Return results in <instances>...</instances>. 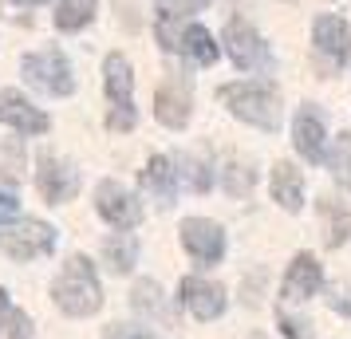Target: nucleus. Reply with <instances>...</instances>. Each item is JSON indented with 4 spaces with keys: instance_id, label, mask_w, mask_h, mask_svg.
<instances>
[{
    "instance_id": "obj_4",
    "label": "nucleus",
    "mask_w": 351,
    "mask_h": 339,
    "mask_svg": "<svg viewBox=\"0 0 351 339\" xmlns=\"http://www.w3.org/2000/svg\"><path fill=\"white\" fill-rule=\"evenodd\" d=\"M56 233L48 221H16V225H0V253H8L12 260H36L51 253Z\"/></svg>"
},
{
    "instance_id": "obj_34",
    "label": "nucleus",
    "mask_w": 351,
    "mask_h": 339,
    "mask_svg": "<svg viewBox=\"0 0 351 339\" xmlns=\"http://www.w3.org/2000/svg\"><path fill=\"white\" fill-rule=\"evenodd\" d=\"M111 339H143V336H111Z\"/></svg>"
},
{
    "instance_id": "obj_18",
    "label": "nucleus",
    "mask_w": 351,
    "mask_h": 339,
    "mask_svg": "<svg viewBox=\"0 0 351 339\" xmlns=\"http://www.w3.org/2000/svg\"><path fill=\"white\" fill-rule=\"evenodd\" d=\"M319 217H328V244L339 249L351 233V210L335 197H319Z\"/></svg>"
},
{
    "instance_id": "obj_30",
    "label": "nucleus",
    "mask_w": 351,
    "mask_h": 339,
    "mask_svg": "<svg viewBox=\"0 0 351 339\" xmlns=\"http://www.w3.org/2000/svg\"><path fill=\"white\" fill-rule=\"evenodd\" d=\"M162 4H170V12H197V8H206L209 0H162Z\"/></svg>"
},
{
    "instance_id": "obj_25",
    "label": "nucleus",
    "mask_w": 351,
    "mask_h": 339,
    "mask_svg": "<svg viewBox=\"0 0 351 339\" xmlns=\"http://www.w3.org/2000/svg\"><path fill=\"white\" fill-rule=\"evenodd\" d=\"M134 304L143 307V312H150V316H166V304L158 300V288H154L150 280H143V284L134 288Z\"/></svg>"
},
{
    "instance_id": "obj_8",
    "label": "nucleus",
    "mask_w": 351,
    "mask_h": 339,
    "mask_svg": "<svg viewBox=\"0 0 351 339\" xmlns=\"http://www.w3.org/2000/svg\"><path fill=\"white\" fill-rule=\"evenodd\" d=\"M182 244H186V253L193 260H202V264H217L225 253V233L217 221H206V217H190V221H182Z\"/></svg>"
},
{
    "instance_id": "obj_19",
    "label": "nucleus",
    "mask_w": 351,
    "mask_h": 339,
    "mask_svg": "<svg viewBox=\"0 0 351 339\" xmlns=\"http://www.w3.org/2000/svg\"><path fill=\"white\" fill-rule=\"evenodd\" d=\"M143 181L162 205H174V170H170V158H150Z\"/></svg>"
},
{
    "instance_id": "obj_17",
    "label": "nucleus",
    "mask_w": 351,
    "mask_h": 339,
    "mask_svg": "<svg viewBox=\"0 0 351 339\" xmlns=\"http://www.w3.org/2000/svg\"><path fill=\"white\" fill-rule=\"evenodd\" d=\"M103 75H107V95H111L114 107H130V91H134V79H130L127 55L111 51V55H107V64H103Z\"/></svg>"
},
{
    "instance_id": "obj_22",
    "label": "nucleus",
    "mask_w": 351,
    "mask_h": 339,
    "mask_svg": "<svg viewBox=\"0 0 351 339\" xmlns=\"http://www.w3.org/2000/svg\"><path fill=\"white\" fill-rule=\"evenodd\" d=\"M324 158H328V166H332L335 181L351 190V134H335L332 146L324 150Z\"/></svg>"
},
{
    "instance_id": "obj_1",
    "label": "nucleus",
    "mask_w": 351,
    "mask_h": 339,
    "mask_svg": "<svg viewBox=\"0 0 351 339\" xmlns=\"http://www.w3.org/2000/svg\"><path fill=\"white\" fill-rule=\"evenodd\" d=\"M51 296H56V307L67 312V316H95L99 304H103L95 264H91L87 257H71L67 260V268L56 276Z\"/></svg>"
},
{
    "instance_id": "obj_27",
    "label": "nucleus",
    "mask_w": 351,
    "mask_h": 339,
    "mask_svg": "<svg viewBox=\"0 0 351 339\" xmlns=\"http://www.w3.org/2000/svg\"><path fill=\"white\" fill-rule=\"evenodd\" d=\"M32 336V320L24 312H8V339H28Z\"/></svg>"
},
{
    "instance_id": "obj_31",
    "label": "nucleus",
    "mask_w": 351,
    "mask_h": 339,
    "mask_svg": "<svg viewBox=\"0 0 351 339\" xmlns=\"http://www.w3.org/2000/svg\"><path fill=\"white\" fill-rule=\"evenodd\" d=\"M16 210H20V201L12 194H0V225L8 221V217H16Z\"/></svg>"
},
{
    "instance_id": "obj_21",
    "label": "nucleus",
    "mask_w": 351,
    "mask_h": 339,
    "mask_svg": "<svg viewBox=\"0 0 351 339\" xmlns=\"http://www.w3.org/2000/svg\"><path fill=\"white\" fill-rule=\"evenodd\" d=\"M95 8H99V0H60L56 28H64V32H75V28H83V24H91Z\"/></svg>"
},
{
    "instance_id": "obj_13",
    "label": "nucleus",
    "mask_w": 351,
    "mask_h": 339,
    "mask_svg": "<svg viewBox=\"0 0 351 339\" xmlns=\"http://www.w3.org/2000/svg\"><path fill=\"white\" fill-rule=\"evenodd\" d=\"M292 142H296V150H300L308 162L324 158V114H319L312 103H304L300 114H296V123H292Z\"/></svg>"
},
{
    "instance_id": "obj_29",
    "label": "nucleus",
    "mask_w": 351,
    "mask_h": 339,
    "mask_svg": "<svg viewBox=\"0 0 351 339\" xmlns=\"http://www.w3.org/2000/svg\"><path fill=\"white\" fill-rule=\"evenodd\" d=\"M107 127L111 130H130L134 127V111H130V107H114L111 118H107Z\"/></svg>"
},
{
    "instance_id": "obj_7",
    "label": "nucleus",
    "mask_w": 351,
    "mask_h": 339,
    "mask_svg": "<svg viewBox=\"0 0 351 339\" xmlns=\"http://www.w3.org/2000/svg\"><path fill=\"white\" fill-rule=\"evenodd\" d=\"M95 205H99V217L111 221L114 229H134L138 221H143V205H138V197L130 194V190H123L119 181H99Z\"/></svg>"
},
{
    "instance_id": "obj_26",
    "label": "nucleus",
    "mask_w": 351,
    "mask_h": 339,
    "mask_svg": "<svg viewBox=\"0 0 351 339\" xmlns=\"http://www.w3.org/2000/svg\"><path fill=\"white\" fill-rule=\"evenodd\" d=\"M328 304H332L339 316H351V284L348 280H339V284L328 288Z\"/></svg>"
},
{
    "instance_id": "obj_33",
    "label": "nucleus",
    "mask_w": 351,
    "mask_h": 339,
    "mask_svg": "<svg viewBox=\"0 0 351 339\" xmlns=\"http://www.w3.org/2000/svg\"><path fill=\"white\" fill-rule=\"evenodd\" d=\"M16 4H24V8H32V4H44V0H16Z\"/></svg>"
},
{
    "instance_id": "obj_23",
    "label": "nucleus",
    "mask_w": 351,
    "mask_h": 339,
    "mask_svg": "<svg viewBox=\"0 0 351 339\" xmlns=\"http://www.w3.org/2000/svg\"><path fill=\"white\" fill-rule=\"evenodd\" d=\"M0 178L8 181L24 178V150H20V142H0Z\"/></svg>"
},
{
    "instance_id": "obj_12",
    "label": "nucleus",
    "mask_w": 351,
    "mask_h": 339,
    "mask_svg": "<svg viewBox=\"0 0 351 339\" xmlns=\"http://www.w3.org/2000/svg\"><path fill=\"white\" fill-rule=\"evenodd\" d=\"M182 300L193 312V320H217L225 312V288L213 284V280H197V276H186L182 280Z\"/></svg>"
},
{
    "instance_id": "obj_28",
    "label": "nucleus",
    "mask_w": 351,
    "mask_h": 339,
    "mask_svg": "<svg viewBox=\"0 0 351 339\" xmlns=\"http://www.w3.org/2000/svg\"><path fill=\"white\" fill-rule=\"evenodd\" d=\"M280 331H285V339H312L308 323H304V320H292L288 312H280Z\"/></svg>"
},
{
    "instance_id": "obj_9",
    "label": "nucleus",
    "mask_w": 351,
    "mask_h": 339,
    "mask_svg": "<svg viewBox=\"0 0 351 339\" xmlns=\"http://www.w3.org/2000/svg\"><path fill=\"white\" fill-rule=\"evenodd\" d=\"M190 107H193L190 83H186V75H178L174 71V75L158 87V95H154V114H158L162 127L182 130L186 123H190Z\"/></svg>"
},
{
    "instance_id": "obj_6",
    "label": "nucleus",
    "mask_w": 351,
    "mask_h": 339,
    "mask_svg": "<svg viewBox=\"0 0 351 339\" xmlns=\"http://www.w3.org/2000/svg\"><path fill=\"white\" fill-rule=\"evenodd\" d=\"M24 79L44 87L51 95H71V71H67V60L60 51H36V55H24Z\"/></svg>"
},
{
    "instance_id": "obj_3",
    "label": "nucleus",
    "mask_w": 351,
    "mask_h": 339,
    "mask_svg": "<svg viewBox=\"0 0 351 339\" xmlns=\"http://www.w3.org/2000/svg\"><path fill=\"white\" fill-rule=\"evenodd\" d=\"M158 44L166 51H186L197 64H213L217 60V44L202 24H178V12H162L158 16Z\"/></svg>"
},
{
    "instance_id": "obj_10",
    "label": "nucleus",
    "mask_w": 351,
    "mask_h": 339,
    "mask_svg": "<svg viewBox=\"0 0 351 339\" xmlns=\"http://www.w3.org/2000/svg\"><path fill=\"white\" fill-rule=\"evenodd\" d=\"M36 186H40L44 201H51V205H64V201H71V197L80 194V178H75V170L64 166V162H56V158L40 162V170H36Z\"/></svg>"
},
{
    "instance_id": "obj_32",
    "label": "nucleus",
    "mask_w": 351,
    "mask_h": 339,
    "mask_svg": "<svg viewBox=\"0 0 351 339\" xmlns=\"http://www.w3.org/2000/svg\"><path fill=\"white\" fill-rule=\"evenodd\" d=\"M4 316H8V296H4V288H0V323H4Z\"/></svg>"
},
{
    "instance_id": "obj_5",
    "label": "nucleus",
    "mask_w": 351,
    "mask_h": 339,
    "mask_svg": "<svg viewBox=\"0 0 351 339\" xmlns=\"http://www.w3.org/2000/svg\"><path fill=\"white\" fill-rule=\"evenodd\" d=\"M225 51L241 71H265L269 67V48L261 44L256 28H249L241 16L229 20V28H225Z\"/></svg>"
},
{
    "instance_id": "obj_11",
    "label": "nucleus",
    "mask_w": 351,
    "mask_h": 339,
    "mask_svg": "<svg viewBox=\"0 0 351 339\" xmlns=\"http://www.w3.org/2000/svg\"><path fill=\"white\" fill-rule=\"evenodd\" d=\"M0 123L20 130V134H44L48 130V114L36 111L20 91H0Z\"/></svg>"
},
{
    "instance_id": "obj_20",
    "label": "nucleus",
    "mask_w": 351,
    "mask_h": 339,
    "mask_svg": "<svg viewBox=\"0 0 351 339\" xmlns=\"http://www.w3.org/2000/svg\"><path fill=\"white\" fill-rule=\"evenodd\" d=\"M103 257L111 264V273H127L130 264H134V257H138V244H134L130 233H114V237H107V244H103Z\"/></svg>"
},
{
    "instance_id": "obj_14",
    "label": "nucleus",
    "mask_w": 351,
    "mask_h": 339,
    "mask_svg": "<svg viewBox=\"0 0 351 339\" xmlns=\"http://www.w3.org/2000/svg\"><path fill=\"white\" fill-rule=\"evenodd\" d=\"M312 36H316L319 51H328L335 64H343L351 55V24L343 16H319L312 24Z\"/></svg>"
},
{
    "instance_id": "obj_15",
    "label": "nucleus",
    "mask_w": 351,
    "mask_h": 339,
    "mask_svg": "<svg viewBox=\"0 0 351 339\" xmlns=\"http://www.w3.org/2000/svg\"><path fill=\"white\" fill-rule=\"evenodd\" d=\"M319 280H324L319 260L312 257V253H300V257L288 264V273H285V296L288 300H308V296L319 288Z\"/></svg>"
},
{
    "instance_id": "obj_2",
    "label": "nucleus",
    "mask_w": 351,
    "mask_h": 339,
    "mask_svg": "<svg viewBox=\"0 0 351 339\" xmlns=\"http://www.w3.org/2000/svg\"><path fill=\"white\" fill-rule=\"evenodd\" d=\"M217 99L237 114L241 123H253L261 130L280 127V95L269 83H229V87L217 91Z\"/></svg>"
},
{
    "instance_id": "obj_16",
    "label": "nucleus",
    "mask_w": 351,
    "mask_h": 339,
    "mask_svg": "<svg viewBox=\"0 0 351 339\" xmlns=\"http://www.w3.org/2000/svg\"><path fill=\"white\" fill-rule=\"evenodd\" d=\"M272 197L288 213H296L304 205V178L292 162H276V170H272Z\"/></svg>"
},
{
    "instance_id": "obj_24",
    "label": "nucleus",
    "mask_w": 351,
    "mask_h": 339,
    "mask_svg": "<svg viewBox=\"0 0 351 339\" xmlns=\"http://www.w3.org/2000/svg\"><path fill=\"white\" fill-rule=\"evenodd\" d=\"M225 190H229V194H237V197H245L249 190H253V170H249V166H241V162H233V166L225 170Z\"/></svg>"
}]
</instances>
